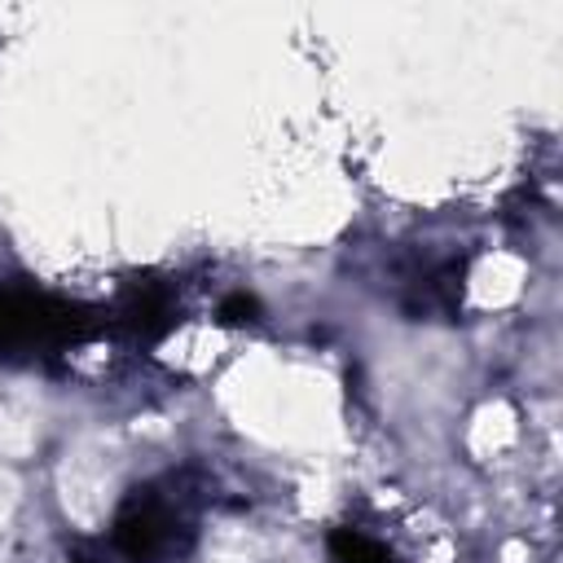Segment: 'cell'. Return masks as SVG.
<instances>
[{
  "mask_svg": "<svg viewBox=\"0 0 563 563\" xmlns=\"http://www.w3.org/2000/svg\"><path fill=\"white\" fill-rule=\"evenodd\" d=\"M79 317L70 303H57L40 290H0V356L48 352L70 343Z\"/></svg>",
  "mask_w": 563,
  "mask_h": 563,
  "instance_id": "obj_2",
  "label": "cell"
},
{
  "mask_svg": "<svg viewBox=\"0 0 563 563\" xmlns=\"http://www.w3.org/2000/svg\"><path fill=\"white\" fill-rule=\"evenodd\" d=\"M194 541V510L176 484H150L136 488L119 519H114V545L132 563H176Z\"/></svg>",
  "mask_w": 563,
  "mask_h": 563,
  "instance_id": "obj_1",
  "label": "cell"
},
{
  "mask_svg": "<svg viewBox=\"0 0 563 563\" xmlns=\"http://www.w3.org/2000/svg\"><path fill=\"white\" fill-rule=\"evenodd\" d=\"M330 550H334L339 563H391L387 550H383L374 537H365L361 528H339V532L330 537Z\"/></svg>",
  "mask_w": 563,
  "mask_h": 563,
  "instance_id": "obj_3",
  "label": "cell"
}]
</instances>
